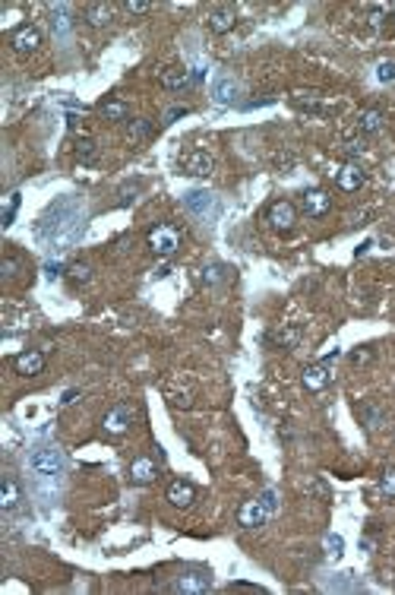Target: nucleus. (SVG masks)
Returning <instances> with one entry per match:
<instances>
[{
	"instance_id": "1",
	"label": "nucleus",
	"mask_w": 395,
	"mask_h": 595,
	"mask_svg": "<svg viewBox=\"0 0 395 595\" xmlns=\"http://www.w3.org/2000/svg\"><path fill=\"white\" fill-rule=\"evenodd\" d=\"M149 250L155 257H174L180 250V232L174 225H158L149 232Z\"/></svg>"
},
{
	"instance_id": "2",
	"label": "nucleus",
	"mask_w": 395,
	"mask_h": 595,
	"mask_svg": "<svg viewBox=\"0 0 395 595\" xmlns=\"http://www.w3.org/2000/svg\"><path fill=\"white\" fill-rule=\"evenodd\" d=\"M266 222H269L272 232L288 234V232H294V225H297V209H294L288 199H275L266 212Z\"/></svg>"
},
{
	"instance_id": "3",
	"label": "nucleus",
	"mask_w": 395,
	"mask_h": 595,
	"mask_svg": "<svg viewBox=\"0 0 395 595\" xmlns=\"http://www.w3.org/2000/svg\"><path fill=\"white\" fill-rule=\"evenodd\" d=\"M133 418H137V409L130 402H117L114 409L104 415V421H102V428L111 434V437H121V434H127L130 431V424H133Z\"/></svg>"
},
{
	"instance_id": "4",
	"label": "nucleus",
	"mask_w": 395,
	"mask_h": 595,
	"mask_svg": "<svg viewBox=\"0 0 395 595\" xmlns=\"http://www.w3.org/2000/svg\"><path fill=\"white\" fill-rule=\"evenodd\" d=\"M29 465H32V472H38V475H61L63 472V453L61 450H38V453H32L29 456Z\"/></svg>"
},
{
	"instance_id": "5",
	"label": "nucleus",
	"mask_w": 395,
	"mask_h": 595,
	"mask_svg": "<svg viewBox=\"0 0 395 595\" xmlns=\"http://www.w3.org/2000/svg\"><path fill=\"white\" fill-rule=\"evenodd\" d=\"M269 513H272V510H269L263 500H244L240 510H238V526L240 529H259V526H266Z\"/></svg>"
},
{
	"instance_id": "6",
	"label": "nucleus",
	"mask_w": 395,
	"mask_h": 595,
	"mask_svg": "<svg viewBox=\"0 0 395 595\" xmlns=\"http://www.w3.org/2000/svg\"><path fill=\"white\" fill-rule=\"evenodd\" d=\"M180 168H184V174H190V178H209L215 162H212V156L206 149H190L184 158H180Z\"/></svg>"
},
{
	"instance_id": "7",
	"label": "nucleus",
	"mask_w": 395,
	"mask_h": 595,
	"mask_svg": "<svg viewBox=\"0 0 395 595\" xmlns=\"http://www.w3.org/2000/svg\"><path fill=\"white\" fill-rule=\"evenodd\" d=\"M332 358H339V352H332L329 355V361ZM329 361H316V364H310V368H304V374H300V380H304V390H310V393H320L323 386L329 384Z\"/></svg>"
},
{
	"instance_id": "8",
	"label": "nucleus",
	"mask_w": 395,
	"mask_h": 595,
	"mask_svg": "<svg viewBox=\"0 0 395 595\" xmlns=\"http://www.w3.org/2000/svg\"><path fill=\"white\" fill-rule=\"evenodd\" d=\"M206 26H209L212 35H228L234 26H238V10L234 7H215L209 16H206Z\"/></svg>"
},
{
	"instance_id": "9",
	"label": "nucleus",
	"mask_w": 395,
	"mask_h": 595,
	"mask_svg": "<svg viewBox=\"0 0 395 595\" xmlns=\"http://www.w3.org/2000/svg\"><path fill=\"white\" fill-rule=\"evenodd\" d=\"M10 45H13V51H20V54H32V51H38L41 45V32L35 26H20L10 32Z\"/></svg>"
},
{
	"instance_id": "10",
	"label": "nucleus",
	"mask_w": 395,
	"mask_h": 595,
	"mask_svg": "<svg viewBox=\"0 0 395 595\" xmlns=\"http://www.w3.org/2000/svg\"><path fill=\"white\" fill-rule=\"evenodd\" d=\"M329 209H332V197H329L326 190L313 187V190L304 193V216H310V219H323V216H329Z\"/></svg>"
},
{
	"instance_id": "11",
	"label": "nucleus",
	"mask_w": 395,
	"mask_h": 595,
	"mask_svg": "<svg viewBox=\"0 0 395 595\" xmlns=\"http://www.w3.org/2000/svg\"><path fill=\"white\" fill-rule=\"evenodd\" d=\"M168 504L171 506H178V510H187V506H193V500H196V488L190 485V481H184V479H178V481H171L168 485Z\"/></svg>"
},
{
	"instance_id": "12",
	"label": "nucleus",
	"mask_w": 395,
	"mask_h": 595,
	"mask_svg": "<svg viewBox=\"0 0 395 595\" xmlns=\"http://www.w3.org/2000/svg\"><path fill=\"white\" fill-rule=\"evenodd\" d=\"M335 184H339L345 193L361 190V184H364V168H361V165H355V162H345L339 172H335Z\"/></svg>"
},
{
	"instance_id": "13",
	"label": "nucleus",
	"mask_w": 395,
	"mask_h": 595,
	"mask_svg": "<svg viewBox=\"0 0 395 595\" xmlns=\"http://www.w3.org/2000/svg\"><path fill=\"white\" fill-rule=\"evenodd\" d=\"M171 589H174V592H184V595H203L212 589V580L206 573H184V576L174 580Z\"/></svg>"
},
{
	"instance_id": "14",
	"label": "nucleus",
	"mask_w": 395,
	"mask_h": 595,
	"mask_svg": "<svg viewBox=\"0 0 395 595\" xmlns=\"http://www.w3.org/2000/svg\"><path fill=\"white\" fill-rule=\"evenodd\" d=\"M155 479H158V465L149 456H139L130 462V481L133 485H152Z\"/></svg>"
},
{
	"instance_id": "15",
	"label": "nucleus",
	"mask_w": 395,
	"mask_h": 595,
	"mask_svg": "<svg viewBox=\"0 0 395 595\" xmlns=\"http://www.w3.org/2000/svg\"><path fill=\"white\" fill-rule=\"evenodd\" d=\"M13 368H16V374H22V377H38L41 370H45V355H41V352H22V355H16Z\"/></svg>"
},
{
	"instance_id": "16",
	"label": "nucleus",
	"mask_w": 395,
	"mask_h": 595,
	"mask_svg": "<svg viewBox=\"0 0 395 595\" xmlns=\"http://www.w3.org/2000/svg\"><path fill=\"white\" fill-rule=\"evenodd\" d=\"M162 86H164L168 92L187 89V86H190V70H184V67H168V70H162Z\"/></svg>"
},
{
	"instance_id": "17",
	"label": "nucleus",
	"mask_w": 395,
	"mask_h": 595,
	"mask_svg": "<svg viewBox=\"0 0 395 595\" xmlns=\"http://www.w3.org/2000/svg\"><path fill=\"white\" fill-rule=\"evenodd\" d=\"M212 98H215V105H231L238 98V82L231 76H218L215 86H212Z\"/></svg>"
},
{
	"instance_id": "18",
	"label": "nucleus",
	"mask_w": 395,
	"mask_h": 595,
	"mask_svg": "<svg viewBox=\"0 0 395 595\" xmlns=\"http://www.w3.org/2000/svg\"><path fill=\"white\" fill-rule=\"evenodd\" d=\"M20 500H22L20 485H16L13 479H3V491H0V510H3V513H13L16 506H20Z\"/></svg>"
},
{
	"instance_id": "19",
	"label": "nucleus",
	"mask_w": 395,
	"mask_h": 595,
	"mask_svg": "<svg viewBox=\"0 0 395 595\" xmlns=\"http://www.w3.org/2000/svg\"><path fill=\"white\" fill-rule=\"evenodd\" d=\"M98 114L104 117V121H127L130 117V108H127V102H121V98H104L102 105H98Z\"/></svg>"
},
{
	"instance_id": "20",
	"label": "nucleus",
	"mask_w": 395,
	"mask_h": 595,
	"mask_svg": "<svg viewBox=\"0 0 395 595\" xmlns=\"http://www.w3.org/2000/svg\"><path fill=\"white\" fill-rule=\"evenodd\" d=\"M86 20H89V26L102 29L114 20V7H111V3H89V7H86Z\"/></svg>"
},
{
	"instance_id": "21",
	"label": "nucleus",
	"mask_w": 395,
	"mask_h": 595,
	"mask_svg": "<svg viewBox=\"0 0 395 595\" xmlns=\"http://www.w3.org/2000/svg\"><path fill=\"white\" fill-rule=\"evenodd\" d=\"M382 123H386V114H382L380 108H367V111H361V117H357L361 133H380Z\"/></svg>"
},
{
	"instance_id": "22",
	"label": "nucleus",
	"mask_w": 395,
	"mask_h": 595,
	"mask_svg": "<svg viewBox=\"0 0 395 595\" xmlns=\"http://www.w3.org/2000/svg\"><path fill=\"white\" fill-rule=\"evenodd\" d=\"M187 209L196 212V216H203V212L212 209V193H203V190H193L187 193Z\"/></svg>"
},
{
	"instance_id": "23",
	"label": "nucleus",
	"mask_w": 395,
	"mask_h": 595,
	"mask_svg": "<svg viewBox=\"0 0 395 595\" xmlns=\"http://www.w3.org/2000/svg\"><path fill=\"white\" fill-rule=\"evenodd\" d=\"M76 158H79L82 165H95V162H98V146H95V140H79V143H76Z\"/></svg>"
},
{
	"instance_id": "24",
	"label": "nucleus",
	"mask_w": 395,
	"mask_h": 595,
	"mask_svg": "<svg viewBox=\"0 0 395 595\" xmlns=\"http://www.w3.org/2000/svg\"><path fill=\"white\" fill-rule=\"evenodd\" d=\"M228 273H231V269L222 266V263H215V266H206L203 269V282H206V285H215V282L228 279Z\"/></svg>"
},
{
	"instance_id": "25",
	"label": "nucleus",
	"mask_w": 395,
	"mask_h": 595,
	"mask_svg": "<svg viewBox=\"0 0 395 595\" xmlns=\"http://www.w3.org/2000/svg\"><path fill=\"white\" fill-rule=\"evenodd\" d=\"M152 133V123L149 121H130V127H127V137L130 140H146Z\"/></svg>"
},
{
	"instance_id": "26",
	"label": "nucleus",
	"mask_w": 395,
	"mask_h": 595,
	"mask_svg": "<svg viewBox=\"0 0 395 595\" xmlns=\"http://www.w3.org/2000/svg\"><path fill=\"white\" fill-rule=\"evenodd\" d=\"M67 273H70V279H73L76 285H82V282H89V279H92V266H89V263H73Z\"/></svg>"
},
{
	"instance_id": "27",
	"label": "nucleus",
	"mask_w": 395,
	"mask_h": 595,
	"mask_svg": "<svg viewBox=\"0 0 395 595\" xmlns=\"http://www.w3.org/2000/svg\"><path fill=\"white\" fill-rule=\"evenodd\" d=\"M367 16H370V26L373 29H382V22H386V16H389V7L386 3H380V7H367Z\"/></svg>"
},
{
	"instance_id": "28",
	"label": "nucleus",
	"mask_w": 395,
	"mask_h": 595,
	"mask_svg": "<svg viewBox=\"0 0 395 595\" xmlns=\"http://www.w3.org/2000/svg\"><path fill=\"white\" fill-rule=\"evenodd\" d=\"M123 10L133 13V16H143V13H149L152 10V3H146V0H123Z\"/></svg>"
},
{
	"instance_id": "29",
	"label": "nucleus",
	"mask_w": 395,
	"mask_h": 595,
	"mask_svg": "<svg viewBox=\"0 0 395 595\" xmlns=\"http://www.w3.org/2000/svg\"><path fill=\"white\" fill-rule=\"evenodd\" d=\"M376 80H380V82H392L395 80V63L392 61H382L380 67H376Z\"/></svg>"
},
{
	"instance_id": "30",
	"label": "nucleus",
	"mask_w": 395,
	"mask_h": 595,
	"mask_svg": "<svg viewBox=\"0 0 395 595\" xmlns=\"http://www.w3.org/2000/svg\"><path fill=\"white\" fill-rule=\"evenodd\" d=\"M16 206H20V193H10V199H7V209H3V225H10V222H13V212H16Z\"/></svg>"
},
{
	"instance_id": "31",
	"label": "nucleus",
	"mask_w": 395,
	"mask_h": 595,
	"mask_svg": "<svg viewBox=\"0 0 395 595\" xmlns=\"http://www.w3.org/2000/svg\"><path fill=\"white\" fill-rule=\"evenodd\" d=\"M380 491H382V494H389V497H395V472H386V475H382Z\"/></svg>"
},
{
	"instance_id": "32",
	"label": "nucleus",
	"mask_w": 395,
	"mask_h": 595,
	"mask_svg": "<svg viewBox=\"0 0 395 595\" xmlns=\"http://www.w3.org/2000/svg\"><path fill=\"white\" fill-rule=\"evenodd\" d=\"M364 418H367V428H376L382 421V412L380 409H364Z\"/></svg>"
},
{
	"instance_id": "33",
	"label": "nucleus",
	"mask_w": 395,
	"mask_h": 595,
	"mask_svg": "<svg viewBox=\"0 0 395 595\" xmlns=\"http://www.w3.org/2000/svg\"><path fill=\"white\" fill-rule=\"evenodd\" d=\"M54 29H57V32H61V35H63V32H67V29H70V22H67V10H63V7H61V10H57V20H54Z\"/></svg>"
},
{
	"instance_id": "34",
	"label": "nucleus",
	"mask_w": 395,
	"mask_h": 595,
	"mask_svg": "<svg viewBox=\"0 0 395 595\" xmlns=\"http://www.w3.org/2000/svg\"><path fill=\"white\" fill-rule=\"evenodd\" d=\"M263 504H266L269 510H275V506H279V500H275V491H266V494H263Z\"/></svg>"
},
{
	"instance_id": "35",
	"label": "nucleus",
	"mask_w": 395,
	"mask_h": 595,
	"mask_svg": "<svg viewBox=\"0 0 395 595\" xmlns=\"http://www.w3.org/2000/svg\"><path fill=\"white\" fill-rule=\"evenodd\" d=\"M184 114H187V108H171L168 114H164V123H171L174 117H184Z\"/></svg>"
},
{
	"instance_id": "36",
	"label": "nucleus",
	"mask_w": 395,
	"mask_h": 595,
	"mask_svg": "<svg viewBox=\"0 0 395 595\" xmlns=\"http://www.w3.org/2000/svg\"><path fill=\"white\" fill-rule=\"evenodd\" d=\"M351 361H355V364H364V361H370V349H364V352H355V355H351Z\"/></svg>"
},
{
	"instance_id": "37",
	"label": "nucleus",
	"mask_w": 395,
	"mask_h": 595,
	"mask_svg": "<svg viewBox=\"0 0 395 595\" xmlns=\"http://www.w3.org/2000/svg\"><path fill=\"white\" fill-rule=\"evenodd\" d=\"M76 399H79V393H73V390H70V393H63V399H61V402H63V405H70V402H76Z\"/></svg>"
}]
</instances>
